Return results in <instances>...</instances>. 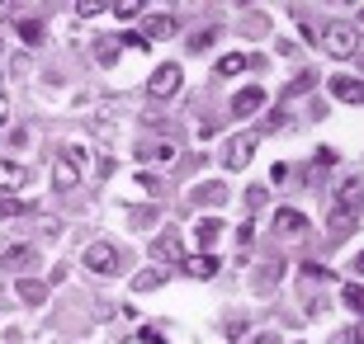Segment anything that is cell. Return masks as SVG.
I'll list each match as a JSON object with an SVG mask.
<instances>
[{"mask_svg": "<svg viewBox=\"0 0 364 344\" xmlns=\"http://www.w3.org/2000/svg\"><path fill=\"white\" fill-rule=\"evenodd\" d=\"M137 340H142V344H166V335H161V331H156V326H147V331L137 335Z\"/></svg>", "mask_w": 364, "mask_h": 344, "instance_id": "30", "label": "cell"}, {"mask_svg": "<svg viewBox=\"0 0 364 344\" xmlns=\"http://www.w3.org/2000/svg\"><path fill=\"white\" fill-rule=\"evenodd\" d=\"M28 184V165L19 160H0V189H24Z\"/></svg>", "mask_w": 364, "mask_h": 344, "instance_id": "12", "label": "cell"}, {"mask_svg": "<svg viewBox=\"0 0 364 344\" xmlns=\"http://www.w3.org/2000/svg\"><path fill=\"white\" fill-rule=\"evenodd\" d=\"M76 179H81V170H76L71 160H57V165H53V189L67 194V189H76Z\"/></svg>", "mask_w": 364, "mask_h": 344, "instance_id": "15", "label": "cell"}, {"mask_svg": "<svg viewBox=\"0 0 364 344\" xmlns=\"http://www.w3.org/2000/svg\"><path fill=\"white\" fill-rule=\"evenodd\" d=\"M194 236H199L203 255H208V245H213V240L223 236V222H218V217H199V226H194Z\"/></svg>", "mask_w": 364, "mask_h": 344, "instance_id": "16", "label": "cell"}, {"mask_svg": "<svg viewBox=\"0 0 364 344\" xmlns=\"http://www.w3.org/2000/svg\"><path fill=\"white\" fill-rule=\"evenodd\" d=\"M119 250H114V245H109V240H90V245H85V269H90V274H100V278H114L119 274Z\"/></svg>", "mask_w": 364, "mask_h": 344, "instance_id": "4", "label": "cell"}, {"mask_svg": "<svg viewBox=\"0 0 364 344\" xmlns=\"http://www.w3.org/2000/svg\"><path fill=\"white\" fill-rule=\"evenodd\" d=\"M180 85H185V71L176 67V62H166V67H156L151 71V80H147V94L161 104V99H176L180 94Z\"/></svg>", "mask_w": 364, "mask_h": 344, "instance_id": "3", "label": "cell"}, {"mask_svg": "<svg viewBox=\"0 0 364 344\" xmlns=\"http://www.w3.org/2000/svg\"><path fill=\"white\" fill-rule=\"evenodd\" d=\"M274 231H279L284 240H303V236H308V217L294 212V208H279V212H274Z\"/></svg>", "mask_w": 364, "mask_h": 344, "instance_id": "6", "label": "cell"}, {"mask_svg": "<svg viewBox=\"0 0 364 344\" xmlns=\"http://www.w3.org/2000/svg\"><path fill=\"white\" fill-rule=\"evenodd\" d=\"M331 165H336V151L322 146V151H317V170H331Z\"/></svg>", "mask_w": 364, "mask_h": 344, "instance_id": "29", "label": "cell"}, {"mask_svg": "<svg viewBox=\"0 0 364 344\" xmlns=\"http://www.w3.org/2000/svg\"><path fill=\"white\" fill-rule=\"evenodd\" d=\"M256 146H260L256 133H237L228 146H223V165H228V170H246L251 156H256Z\"/></svg>", "mask_w": 364, "mask_h": 344, "instance_id": "5", "label": "cell"}, {"mask_svg": "<svg viewBox=\"0 0 364 344\" xmlns=\"http://www.w3.org/2000/svg\"><path fill=\"white\" fill-rule=\"evenodd\" d=\"M180 265H185L189 278H213L218 274V255H185Z\"/></svg>", "mask_w": 364, "mask_h": 344, "instance_id": "11", "label": "cell"}, {"mask_svg": "<svg viewBox=\"0 0 364 344\" xmlns=\"http://www.w3.org/2000/svg\"><path fill=\"white\" fill-rule=\"evenodd\" d=\"M251 344H279V335H256Z\"/></svg>", "mask_w": 364, "mask_h": 344, "instance_id": "34", "label": "cell"}, {"mask_svg": "<svg viewBox=\"0 0 364 344\" xmlns=\"http://www.w3.org/2000/svg\"><path fill=\"white\" fill-rule=\"evenodd\" d=\"M19 38H24L28 48H38L43 43V19H19Z\"/></svg>", "mask_w": 364, "mask_h": 344, "instance_id": "19", "label": "cell"}, {"mask_svg": "<svg viewBox=\"0 0 364 344\" xmlns=\"http://www.w3.org/2000/svg\"><path fill=\"white\" fill-rule=\"evenodd\" d=\"M95 48H100V52H95V57H100V67H114V62H119V43H114V38L95 43Z\"/></svg>", "mask_w": 364, "mask_h": 344, "instance_id": "21", "label": "cell"}, {"mask_svg": "<svg viewBox=\"0 0 364 344\" xmlns=\"http://www.w3.org/2000/svg\"><path fill=\"white\" fill-rule=\"evenodd\" d=\"M194 203H203V208H223L228 203V184L223 179H208V184H194V194H189Z\"/></svg>", "mask_w": 364, "mask_h": 344, "instance_id": "9", "label": "cell"}, {"mask_svg": "<svg viewBox=\"0 0 364 344\" xmlns=\"http://www.w3.org/2000/svg\"><path fill=\"white\" fill-rule=\"evenodd\" d=\"M137 156L151 160V165H176V160H180V146L176 142H142V146H137Z\"/></svg>", "mask_w": 364, "mask_h": 344, "instance_id": "7", "label": "cell"}, {"mask_svg": "<svg viewBox=\"0 0 364 344\" xmlns=\"http://www.w3.org/2000/svg\"><path fill=\"white\" fill-rule=\"evenodd\" d=\"M151 255H156V260H171V265H176V260H185V255H180L176 231H161V236L151 240Z\"/></svg>", "mask_w": 364, "mask_h": 344, "instance_id": "14", "label": "cell"}, {"mask_svg": "<svg viewBox=\"0 0 364 344\" xmlns=\"http://www.w3.org/2000/svg\"><path fill=\"white\" fill-rule=\"evenodd\" d=\"M251 236H256V226H251V222H242V226H237V240H242V250L251 245Z\"/></svg>", "mask_w": 364, "mask_h": 344, "instance_id": "31", "label": "cell"}, {"mask_svg": "<svg viewBox=\"0 0 364 344\" xmlns=\"http://www.w3.org/2000/svg\"><path fill=\"white\" fill-rule=\"evenodd\" d=\"M355 222H360V174H350V179L336 189V203L326 212V226H331V231H350Z\"/></svg>", "mask_w": 364, "mask_h": 344, "instance_id": "1", "label": "cell"}, {"mask_svg": "<svg viewBox=\"0 0 364 344\" xmlns=\"http://www.w3.org/2000/svg\"><path fill=\"white\" fill-rule=\"evenodd\" d=\"M19 212H33V203H24V199H0V217H19Z\"/></svg>", "mask_w": 364, "mask_h": 344, "instance_id": "23", "label": "cell"}, {"mask_svg": "<svg viewBox=\"0 0 364 344\" xmlns=\"http://www.w3.org/2000/svg\"><path fill=\"white\" fill-rule=\"evenodd\" d=\"M326 85H331V94H336L341 104H360V80L355 76H331Z\"/></svg>", "mask_w": 364, "mask_h": 344, "instance_id": "13", "label": "cell"}, {"mask_svg": "<svg viewBox=\"0 0 364 344\" xmlns=\"http://www.w3.org/2000/svg\"><path fill=\"white\" fill-rule=\"evenodd\" d=\"M322 48L331 57H355V52H360V33H355V24H341V19H336V24L322 28Z\"/></svg>", "mask_w": 364, "mask_h": 344, "instance_id": "2", "label": "cell"}, {"mask_svg": "<svg viewBox=\"0 0 364 344\" xmlns=\"http://www.w3.org/2000/svg\"><path fill=\"white\" fill-rule=\"evenodd\" d=\"M341 297H346V306H350V311H360V306H364V292H360V283H346V292H341Z\"/></svg>", "mask_w": 364, "mask_h": 344, "instance_id": "26", "label": "cell"}, {"mask_svg": "<svg viewBox=\"0 0 364 344\" xmlns=\"http://www.w3.org/2000/svg\"><path fill=\"white\" fill-rule=\"evenodd\" d=\"M19 297H24V302H33V306H38L43 297H48V288H43V283H33V278H19Z\"/></svg>", "mask_w": 364, "mask_h": 344, "instance_id": "20", "label": "cell"}, {"mask_svg": "<svg viewBox=\"0 0 364 344\" xmlns=\"http://www.w3.org/2000/svg\"><path fill=\"white\" fill-rule=\"evenodd\" d=\"M176 28H180V19H171V14H151V19H147V33H151V38H171ZM147 33H142V38H147Z\"/></svg>", "mask_w": 364, "mask_h": 344, "instance_id": "17", "label": "cell"}, {"mask_svg": "<svg viewBox=\"0 0 364 344\" xmlns=\"http://www.w3.org/2000/svg\"><path fill=\"white\" fill-rule=\"evenodd\" d=\"M109 10L119 14V19H137V14L147 10V5H142V0H119V5H109Z\"/></svg>", "mask_w": 364, "mask_h": 344, "instance_id": "22", "label": "cell"}, {"mask_svg": "<svg viewBox=\"0 0 364 344\" xmlns=\"http://www.w3.org/2000/svg\"><path fill=\"white\" fill-rule=\"evenodd\" d=\"M33 260H38V255L28 250V245H10V250L0 255V265H5V274H24V269H33Z\"/></svg>", "mask_w": 364, "mask_h": 344, "instance_id": "10", "label": "cell"}, {"mask_svg": "<svg viewBox=\"0 0 364 344\" xmlns=\"http://www.w3.org/2000/svg\"><path fill=\"white\" fill-rule=\"evenodd\" d=\"M242 67H246V57H242V52H232V57H223V62H218V76H237Z\"/></svg>", "mask_w": 364, "mask_h": 344, "instance_id": "24", "label": "cell"}, {"mask_svg": "<svg viewBox=\"0 0 364 344\" xmlns=\"http://www.w3.org/2000/svg\"><path fill=\"white\" fill-rule=\"evenodd\" d=\"M265 199H270V194H265V184H251V189H246V208H251V212L265 208Z\"/></svg>", "mask_w": 364, "mask_h": 344, "instance_id": "25", "label": "cell"}, {"mask_svg": "<svg viewBox=\"0 0 364 344\" xmlns=\"http://www.w3.org/2000/svg\"><path fill=\"white\" fill-rule=\"evenodd\" d=\"M10 118V99H5V94H0V123Z\"/></svg>", "mask_w": 364, "mask_h": 344, "instance_id": "35", "label": "cell"}, {"mask_svg": "<svg viewBox=\"0 0 364 344\" xmlns=\"http://www.w3.org/2000/svg\"><path fill=\"white\" fill-rule=\"evenodd\" d=\"M119 48H133V52H147V38H142V33H123V43Z\"/></svg>", "mask_w": 364, "mask_h": 344, "instance_id": "27", "label": "cell"}, {"mask_svg": "<svg viewBox=\"0 0 364 344\" xmlns=\"http://www.w3.org/2000/svg\"><path fill=\"white\" fill-rule=\"evenodd\" d=\"M161 283H166V274H161V269H142V274L133 278V292H156Z\"/></svg>", "mask_w": 364, "mask_h": 344, "instance_id": "18", "label": "cell"}, {"mask_svg": "<svg viewBox=\"0 0 364 344\" xmlns=\"http://www.w3.org/2000/svg\"><path fill=\"white\" fill-rule=\"evenodd\" d=\"M331 344H360V331H341V335H336Z\"/></svg>", "mask_w": 364, "mask_h": 344, "instance_id": "33", "label": "cell"}, {"mask_svg": "<svg viewBox=\"0 0 364 344\" xmlns=\"http://www.w3.org/2000/svg\"><path fill=\"white\" fill-rule=\"evenodd\" d=\"M308 90H312V76H298L294 85H289V94H308Z\"/></svg>", "mask_w": 364, "mask_h": 344, "instance_id": "32", "label": "cell"}, {"mask_svg": "<svg viewBox=\"0 0 364 344\" xmlns=\"http://www.w3.org/2000/svg\"><path fill=\"white\" fill-rule=\"evenodd\" d=\"M100 10H109V5H95V0H81V5H76V14H81V19H95Z\"/></svg>", "mask_w": 364, "mask_h": 344, "instance_id": "28", "label": "cell"}, {"mask_svg": "<svg viewBox=\"0 0 364 344\" xmlns=\"http://www.w3.org/2000/svg\"><path fill=\"white\" fill-rule=\"evenodd\" d=\"M260 104H265V90H260V85H246V90L232 94V113H237V118H251Z\"/></svg>", "mask_w": 364, "mask_h": 344, "instance_id": "8", "label": "cell"}]
</instances>
